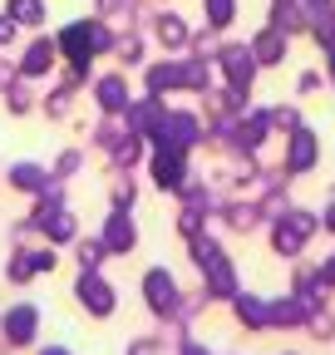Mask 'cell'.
I'll list each match as a JSON object with an SVG mask.
<instances>
[{
  "label": "cell",
  "instance_id": "277c9868",
  "mask_svg": "<svg viewBox=\"0 0 335 355\" xmlns=\"http://www.w3.org/2000/svg\"><path fill=\"white\" fill-rule=\"evenodd\" d=\"M153 35H158L163 44H183V40H188V30H183L178 15H158V20H153Z\"/></svg>",
  "mask_w": 335,
  "mask_h": 355
},
{
  "label": "cell",
  "instance_id": "ba28073f",
  "mask_svg": "<svg viewBox=\"0 0 335 355\" xmlns=\"http://www.w3.org/2000/svg\"><path fill=\"white\" fill-rule=\"evenodd\" d=\"M15 40V20L10 15H0V44H10Z\"/></svg>",
  "mask_w": 335,
  "mask_h": 355
},
{
  "label": "cell",
  "instance_id": "8992f818",
  "mask_svg": "<svg viewBox=\"0 0 335 355\" xmlns=\"http://www.w3.org/2000/svg\"><path fill=\"white\" fill-rule=\"evenodd\" d=\"M99 257H104V247H99V242H84V247H79V261H84V272H89V266H99Z\"/></svg>",
  "mask_w": 335,
  "mask_h": 355
},
{
  "label": "cell",
  "instance_id": "3957f363",
  "mask_svg": "<svg viewBox=\"0 0 335 355\" xmlns=\"http://www.w3.org/2000/svg\"><path fill=\"white\" fill-rule=\"evenodd\" d=\"M6 15L15 25H39L45 20V6H39V0H6Z\"/></svg>",
  "mask_w": 335,
  "mask_h": 355
},
{
  "label": "cell",
  "instance_id": "5b68a950",
  "mask_svg": "<svg viewBox=\"0 0 335 355\" xmlns=\"http://www.w3.org/2000/svg\"><path fill=\"white\" fill-rule=\"evenodd\" d=\"M114 50H118L123 64H134V60L143 55V40H138V35H118V40H114Z\"/></svg>",
  "mask_w": 335,
  "mask_h": 355
},
{
  "label": "cell",
  "instance_id": "9c48e42d",
  "mask_svg": "<svg viewBox=\"0 0 335 355\" xmlns=\"http://www.w3.org/2000/svg\"><path fill=\"white\" fill-rule=\"evenodd\" d=\"M55 355H60V350H55Z\"/></svg>",
  "mask_w": 335,
  "mask_h": 355
},
{
  "label": "cell",
  "instance_id": "7a4b0ae2",
  "mask_svg": "<svg viewBox=\"0 0 335 355\" xmlns=\"http://www.w3.org/2000/svg\"><path fill=\"white\" fill-rule=\"evenodd\" d=\"M55 64V40H35L25 50V74H45Z\"/></svg>",
  "mask_w": 335,
  "mask_h": 355
},
{
  "label": "cell",
  "instance_id": "52a82bcc",
  "mask_svg": "<svg viewBox=\"0 0 335 355\" xmlns=\"http://www.w3.org/2000/svg\"><path fill=\"white\" fill-rule=\"evenodd\" d=\"M118 227H114V247H134V227H123V217H114Z\"/></svg>",
  "mask_w": 335,
  "mask_h": 355
},
{
  "label": "cell",
  "instance_id": "6da1fadb",
  "mask_svg": "<svg viewBox=\"0 0 335 355\" xmlns=\"http://www.w3.org/2000/svg\"><path fill=\"white\" fill-rule=\"evenodd\" d=\"M79 301L89 306L94 316H109V311H114V291H109L99 277H89V272H84V282H79Z\"/></svg>",
  "mask_w": 335,
  "mask_h": 355
}]
</instances>
